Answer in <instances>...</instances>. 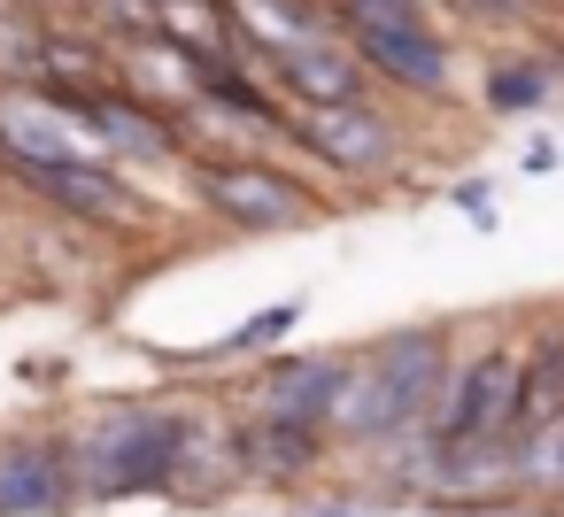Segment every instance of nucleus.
Instances as JSON below:
<instances>
[{
	"label": "nucleus",
	"mask_w": 564,
	"mask_h": 517,
	"mask_svg": "<svg viewBox=\"0 0 564 517\" xmlns=\"http://www.w3.org/2000/svg\"><path fill=\"white\" fill-rule=\"evenodd\" d=\"M17 178L40 201H55L63 217H78V224H132V217H148L140 186L117 178V163H55V170H17Z\"/></svg>",
	"instance_id": "obj_12"
},
{
	"label": "nucleus",
	"mask_w": 564,
	"mask_h": 517,
	"mask_svg": "<svg viewBox=\"0 0 564 517\" xmlns=\"http://www.w3.org/2000/svg\"><path fill=\"white\" fill-rule=\"evenodd\" d=\"M0 163L9 170H55V163H109V147L94 140V124L40 86H9L0 94Z\"/></svg>",
	"instance_id": "obj_5"
},
{
	"label": "nucleus",
	"mask_w": 564,
	"mask_h": 517,
	"mask_svg": "<svg viewBox=\"0 0 564 517\" xmlns=\"http://www.w3.org/2000/svg\"><path fill=\"white\" fill-rule=\"evenodd\" d=\"M479 94H487V117H533L556 94V70L549 63H495Z\"/></svg>",
	"instance_id": "obj_14"
},
{
	"label": "nucleus",
	"mask_w": 564,
	"mask_h": 517,
	"mask_svg": "<svg viewBox=\"0 0 564 517\" xmlns=\"http://www.w3.org/2000/svg\"><path fill=\"white\" fill-rule=\"evenodd\" d=\"M70 109L94 124V140L109 147V163H117V155H140V163H171V155H186L178 117L155 109V101H140V94H124V86H94V94H78Z\"/></svg>",
	"instance_id": "obj_9"
},
{
	"label": "nucleus",
	"mask_w": 564,
	"mask_h": 517,
	"mask_svg": "<svg viewBox=\"0 0 564 517\" xmlns=\"http://www.w3.org/2000/svg\"><path fill=\"white\" fill-rule=\"evenodd\" d=\"M194 440H202L194 417L171 409V402H109L63 440L70 448V486H78V502H124V494L186 486Z\"/></svg>",
	"instance_id": "obj_2"
},
{
	"label": "nucleus",
	"mask_w": 564,
	"mask_h": 517,
	"mask_svg": "<svg viewBox=\"0 0 564 517\" xmlns=\"http://www.w3.org/2000/svg\"><path fill=\"white\" fill-rule=\"evenodd\" d=\"M194 201L232 232H302L317 217V194L263 155H194Z\"/></svg>",
	"instance_id": "obj_4"
},
{
	"label": "nucleus",
	"mask_w": 564,
	"mask_h": 517,
	"mask_svg": "<svg viewBox=\"0 0 564 517\" xmlns=\"http://www.w3.org/2000/svg\"><path fill=\"white\" fill-rule=\"evenodd\" d=\"M263 78L279 86V101H302V109H348V101H371V70L356 63V47L340 32L325 40H302L286 55H263Z\"/></svg>",
	"instance_id": "obj_8"
},
{
	"label": "nucleus",
	"mask_w": 564,
	"mask_h": 517,
	"mask_svg": "<svg viewBox=\"0 0 564 517\" xmlns=\"http://www.w3.org/2000/svg\"><path fill=\"white\" fill-rule=\"evenodd\" d=\"M63 509H78L70 448L47 432L0 440V517H63Z\"/></svg>",
	"instance_id": "obj_11"
},
{
	"label": "nucleus",
	"mask_w": 564,
	"mask_h": 517,
	"mask_svg": "<svg viewBox=\"0 0 564 517\" xmlns=\"http://www.w3.org/2000/svg\"><path fill=\"white\" fill-rule=\"evenodd\" d=\"M302 324V301H279V309H263V317H248L232 340H217L209 348V363H225V355H279V340Z\"/></svg>",
	"instance_id": "obj_15"
},
{
	"label": "nucleus",
	"mask_w": 564,
	"mask_h": 517,
	"mask_svg": "<svg viewBox=\"0 0 564 517\" xmlns=\"http://www.w3.org/2000/svg\"><path fill=\"white\" fill-rule=\"evenodd\" d=\"M333 402H340V355H325V348L263 355V371L240 394V409L279 417V425H310V432H333Z\"/></svg>",
	"instance_id": "obj_7"
},
{
	"label": "nucleus",
	"mask_w": 564,
	"mask_h": 517,
	"mask_svg": "<svg viewBox=\"0 0 564 517\" xmlns=\"http://www.w3.org/2000/svg\"><path fill=\"white\" fill-rule=\"evenodd\" d=\"M495 517H541V509H502V502H495Z\"/></svg>",
	"instance_id": "obj_18"
},
{
	"label": "nucleus",
	"mask_w": 564,
	"mask_h": 517,
	"mask_svg": "<svg viewBox=\"0 0 564 517\" xmlns=\"http://www.w3.org/2000/svg\"><path fill=\"white\" fill-rule=\"evenodd\" d=\"M310 517H364V509H356V502H317Z\"/></svg>",
	"instance_id": "obj_17"
},
{
	"label": "nucleus",
	"mask_w": 564,
	"mask_h": 517,
	"mask_svg": "<svg viewBox=\"0 0 564 517\" xmlns=\"http://www.w3.org/2000/svg\"><path fill=\"white\" fill-rule=\"evenodd\" d=\"M325 440H333V432L279 425V417H256V409H232V425H225L232 471H240V479H263V486H302V479L325 463Z\"/></svg>",
	"instance_id": "obj_10"
},
{
	"label": "nucleus",
	"mask_w": 564,
	"mask_h": 517,
	"mask_svg": "<svg viewBox=\"0 0 564 517\" xmlns=\"http://www.w3.org/2000/svg\"><path fill=\"white\" fill-rule=\"evenodd\" d=\"M456 16H487V24H510V16H533V0H448Z\"/></svg>",
	"instance_id": "obj_16"
},
{
	"label": "nucleus",
	"mask_w": 564,
	"mask_h": 517,
	"mask_svg": "<svg viewBox=\"0 0 564 517\" xmlns=\"http://www.w3.org/2000/svg\"><path fill=\"white\" fill-rule=\"evenodd\" d=\"M279 140H294L310 163L340 170V178H379L402 163V132L387 124L379 101H348V109H286Z\"/></svg>",
	"instance_id": "obj_6"
},
{
	"label": "nucleus",
	"mask_w": 564,
	"mask_h": 517,
	"mask_svg": "<svg viewBox=\"0 0 564 517\" xmlns=\"http://www.w3.org/2000/svg\"><path fill=\"white\" fill-rule=\"evenodd\" d=\"M333 32L356 47V63L371 70V86H402L417 101L448 94V40L425 24V0H325Z\"/></svg>",
	"instance_id": "obj_3"
},
{
	"label": "nucleus",
	"mask_w": 564,
	"mask_h": 517,
	"mask_svg": "<svg viewBox=\"0 0 564 517\" xmlns=\"http://www.w3.org/2000/svg\"><path fill=\"white\" fill-rule=\"evenodd\" d=\"M448 394V332L441 324H410L371 340L364 355H340V402H333V440H410L433 425Z\"/></svg>",
	"instance_id": "obj_1"
},
{
	"label": "nucleus",
	"mask_w": 564,
	"mask_h": 517,
	"mask_svg": "<svg viewBox=\"0 0 564 517\" xmlns=\"http://www.w3.org/2000/svg\"><path fill=\"white\" fill-rule=\"evenodd\" d=\"M564 425V324H541L518 348V440Z\"/></svg>",
	"instance_id": "obj_13"
}]
</instances>
